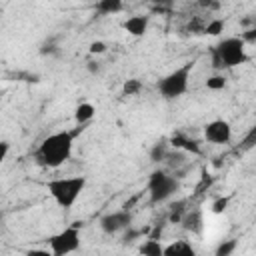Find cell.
<instances>
[{"label": "cell", "instance_id": "6da1fadb", "mask_svg": "<svg viewBox=\"0 0 256 256\" xmlns=\"http://www.w3.org/2000/svg\"><path fill=\"white\" fill-rule=\"evenodd\" d=\"M82 130L84 128L78 126L76 130H60V132L46 136L34 152L36 164L42 168H52V170L60 168L64 162L70 160L72 150H74V140Z\"/></svg>", "mask_w": 256, "mask_h": 256}, {"label": "cell", "instance_id": "7a4b0ae2", "mask_svg": "<svg viewBox=\"0 0 256 256\" xmlns=\"http://www.w3.org/2000/svg\"><path fill=\"white\" fill-rule=\"evenodd\" d=\"M248 62L246 42L240 36H230L220 40L212 48V68L214 70H230Z\"/></svg>", "mask_w": 256, "mask_h": 256}, {"label": "cell", "instance_id": "3957f363", "mask_svg": "<svg viewBox=\"0 0 256 256\" xmlns=\"http://www.w3.org/2000/svg\"><path fill=\"white\" fill-rule=\"evenodd\" d=\"M84 188H86V176H62V178H54L46 182L48 194L64 210H70L76 204Z\"/></svg>", "mask_w": 256, "mask_h": 256}, {"label": "cell", "instance_id": "277c9868", "mask_svg": "<svg viewBox=\"0 0 256 256\" xmlns=\"http://www.w3.org/2000/svg\"><path fill=\"white\" fill-rule=\"evenodd\" d=\"M194 70V62H184L176 70L168 72L158 80V92L164 100H176L186 94L190 84V74Z\"/></svg>", "mask_w": 256, "mask_h": 256}, {"label": "cell", "instance_id": "5b68a950", "mask_svg": "<svg viewBox=\"0 0 256 256\" xmlns=\"http://www.w3.org/2000/svg\"><path fill=\"white\" fill-rule=\"evenodd\" d=\"M146 190H148L152 204H162L180 190V182L176 180V176L168 174L166 170H154L148 178Z\"/></svg>", "mask_w": 256, "mask_h": 256}, {"label": "cell", "instance_id": "8992f818", "mask_svg": "<svg viewBox=\"0 0 256 256\" xmlns=\"http://www.w3.org/2000/svg\"><path fill=\"white\" fill-rule=\"evenodd\" d=\"M80 248V226L70 224L64 230L52 234L48 238V250L52 256H64V254H72Z\"/></svg>", "mask_w": 256, "mask_h": 256}, {"label": "cell", "instance_id": "52a82bcc", "mask_svg": "<svg viewBox=\"0 0 256 256\" xmlns=\"http://www.w3.org/2000/svg\"><path fill=\"white\" fill-rule=\"evenodd\" d=\"M204 140L210 142V144H230L232 140V126L228 120H222V118H216V120H210L208 124H204Z\"/></svg>", "mask_w": 256, "mask_h": 256}, {"label": "cell", "instance_id": "ba28073f", "mask_svg": "<svg viewBox=\"0 0 256 256\" xmlns=\"http://www.w3.org/2000/svg\"><path fill=\"white\" fill-rule=\"evenodd\" d=\"M132 224V214L128 210H116V212H108L100 218V230L104 234H118L126 228H130Z\"/></svg>", "mask_w": 256, "mask_h": 256}, {"label": "cell", "instance_id": "9c48e42d", "mask_svg": "<svg viewBox=\"0 0 256 256\" xmlns=\"http://www.w3.org/2000/svg\"><path fill=\"white\" fill-rule=\"evenodd\" d=\"M148 24H150V18H148V16H144V14H134V16H130V18L124 20L122 28H124L130 36L142 38V36L148 32Z\"/></svg>", "mask_w": 256, "mask_h": 256}, {"label": "cell", "instance_id": "30bf717a", "mask_svg": "<svg viewBox=\"0 0 256 256\" xmlns=\"http://www.w3.org/2000/svg\"><path fill=\"white\" fill-rule=\"evenodd\" d=\"M194 248L188 240H176L168 246H164V252L162 256H194Z\"/></svg>", "mask_w": 256, "mask_h": 256}, {"label": "cell", "instance_id": "8fae6325", "mask_svg": "<svg viewBox=\"0 0 256 256\" xmlns=\"http://www.w3.org/2000/svg\"><path fill=\"white\" fill-rule=\"evenodd\" d=\"M94 116H96V108H94V104H90V102H80V104L76 106V110H74V120H76L78 126L88 124Z\"/></svg>", "mask_w": 256, "mask_h": 256}, {"label": "cell", "instance_id": "7c38bea8", "mask_svg": "<svg viewBox=\"0 0 256 256\" xmlns=\"http://www.w3.org/2000/svg\"><path fill=\"white\" fill-rule=\"evenodd\" d=\"M170 144H172L174 148H178V150H188V152H194V154H200V152H202L200 146H198V142H196V140H190V138L184 136V134H172Z\"/></svg>", "mask_w": 256, "mask_h": 256}, {"label": "cell", "instance_id": "4fadbf2b", "mask_svg": "<svg viewBox=\"0 0 256 256\" xmlns=\"http://www.w3.org/2000/svg\"><path fill=\"white\" fill-rule=\"evenodd\" d=\"M124 10V2L122 0H98L96 2V12L110 16V14H118Z\"/></svg>", "mask_w": 256, "mask_h": 256}, {"label": "cell", "instance_id": "5bb4252c", "mask_svg": "<svg viewBox=\"0 0 256 256\" xmlns=\"http://www.w3.org/2000/svg\"><path fill=\"white\" fill-rule=\"evenodd\" d=\"M180 222H182L184 228L190 230V232H200V230H202V214H200L198 210H194V212H188V210H186V214L182 216Z\"/></svg>", "mask_w": 256, "mask_h": 256}, {"label": "cell", "instance_id": "9a60e30c", "mask_svg": "<svg viewBox=\"0 0 256 256\" xmlns=\"http://www.w3.org/2000/svg\"><path fill=\"white\" fill-rule=\"evenodd\" d=\"M138 252H140V254H144V256H162L164 246H162L156 238H150V240H146L144 244H140Z\"/></svg>", "mask_w": 256, "mask_h": 256}, {"label": "cell", "instance_id": "2e32d148", "mask_svg": "<svg viewBox=\"0 0 256 256\" xmlns=\"http://www.w3.org/2000/svg\"><path fill=\"white\" fill-rule=\"evenodd\" d=\"M184 214H186V200H178V202H172V204H170L168 220H170L172 224H178Z\"/></svg>", "mask_w": 256, "mask_h": 256}, {"label": "cell", "instance_id": "e0dca14e", "mask_svg": "<svg viewBox=\"0 0 256 256\" xmlns=\"http://www.w3.org/2000/svg\"><path fill=\"white\" fill-rule=\"evenodd\" d=\"M168 150H170V144L168 142H156V144H152V148H150V160L152 162H162Z\"/></svg>", "mask_w": 256, "mask_h": 256}, {"label": "cell", "instance_id": "ac0fdd59", "mask_svg": "<svg viewBox=\"0 0 256 256\" xmlns=\"http://www.w3.org/2000/svg\"><path fill=\"white\" fill-rule=\"evenodd\" d=\"M222 32H224V20L222 18H214L204 26V34H208V36H220Z\"/></svg>", "mask_w": 256, "mask_h": 256}, {"label": "cell", "instance_id": "d6986e66", "mask_svg": "<svg viewBox=\"0 0 256 256\" xmlns=\"http://www.w3.org/2000/svg\"><path fill=\"white\" fill-rule=\"evenodd\" d=\"M206 88L208 90H222V88H226V76L224 74H212L206 80Z\"/></svg>", "mask_w": 256, "mask_h": 256}, {"label": "cell", "instance_id": "ffe728a7", "mask_svg": "<svg viewBox=\"0 0 256 256\" xmlns=\"http://www.w3.org/2000/svg\"><path fill=\"white\" fill-rule=\"evenodd\" d=\"M140 90H142V82H140L138 78H130V80H126L124 86H122V92H124L126 96H136Z\"/></svg>", "mask_w": 256, "mask_h": 256}, {"label": "cell", "instance_id": "44dd1931", "mask_svg": "<svg viewBox=\"0 0 256 256\" xmlns=\"http://www.w3.org/2000/svg\"><path fill=\"white\" fill-rule=\"evenodd\" d=\"M234 250H236V240H226V242H222V244L214 250V254H216V256H230Z\"/></svg>", "mask_w": 256, "mask_h": 256}, {"label": "cell", "instance_id": "7402d4cb", "mask_svg": "<svg viewBox=\"0 0 256 256\" xmlns=\"http://www.w3.org/2000/svg\"><path fill=\"white\" fill-rule=\"evenodd\" d=\"M88 50H90V54H104L106 52V44L102 40H94V42H90Z\"/></svg>", "mask_w": 256, "mask_h": 256}, {"label": "cell", "instance_id": "603a6c76", "mask_svg": "<svg viewBox=\"0 0 256 256\" xmlns=\"http://www.w3.org/2000/svg\"><path fill=\"white\" fill-rule=\"evenodd\" d=\"M228 200H230V198H218V200H214L212 212H214V214H222V212L226 210V206H228Z\"/></svg>", "mask_w": 256, "mask_h": 256}, {"label": "cell", "instance_id": "cb8c5ba5", "mask_svg": "<svg viewBox=\"0 0 256 256\" xmlns=\"http://www.w3.org/2000/svg\"><path fill=\"white\" fill-rule=\"evenodd\" d=\"M8 152H10V142L0 140V168H2V164H4V160H6V156H8Z\"/></svg>", "mask_w": 256, "mask_h": 256}, {"label": "cell", "instance_id": "d4e9b609", "mask_svg": "<svg viewBox=\"0 0 256 256\" xmlns=\"http://www.w3.org/2000/svg\"><path fill=\"white\" fill-rule=\"evenodd\" d=\"M240 38H242L246 44H254V42H256V30H254V28H250V30L242 32V34H240Z\"/></svg>", "mask_w": 256, "mask_h": 256}, {"label": "cell", "instance_id": "484cf974", "mask_svg": "<svg viewBox=\"0 0 256 256\" xmlns=\"http://www.w3.org/2000/svg\"><path fill=\"white\" fill-rule=\"evenodd\" d=\"M198 4H200L202 8H210V6H214V8H216V6H218L214 0H198Z\"/></svg>", "mask_w": 256, "mask_h": 256}, {"label": "cell", "instance_id": "4316f807", "mask_svg": "<svg viewBox=\"0 0 256 256\" xmlns=\"http://www.w3.org/2000/svg\"><path fill=\"white\" fill-rule=\"evenodd\" d=\"M152 4H156V6H160V8H164V6H170L174 0H150Z\"/></svg>", "mask_w": 256, "mask_h": 256}, {"label": "cell", "instance_id": "83f0119b", "mask_svg": "<svg viewBox=\"0 0 256 256\" xmlns=\"http://www.w3.org/2000/svg\"><path fill=\"white\" fill-rule=\"evenodd\" d=\"M88 70H90L92 74H96V72H100V66H98V62H90V64H88Z\"/></svg>", "mask_w": 256, "mask_h": 256}]
</instances>
